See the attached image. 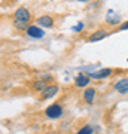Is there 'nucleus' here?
I'll return each instance as SVG.
<instances>
[{"label": "nucleus", "instance_id": "obj_1", "mask_svg": "<svg viewBox=\"0 0 128 134\" xmlns=\"http://www.w3.org/2000/svg\"><path fill=\"white\" fill-rule=\"evenodd\" d=\"M33 19V14L29 8L25 6H19L18 9L14 12V18H12V25L15 30L18 31H25V29L31 24Z\"/></svg>", "mask_w": 128, "mask_h": 134}, {"label": "nucleus", "instance_id": "obj_2", "mask_svg": "<svg viewBox=\"0 0 128 134\" xmlns=\"http://www.w3.org/2000/svg\"><path fill=\"white\" fill-rule=\"evenodd\" d=\"M63 115H64V106L61 103H52L45 109V116L48 119H52V121L60 119Z\"/></svg>", "mask_w": 128, "mask_h": 134}, {"label": "nucleus", "instance_id": "obj_3", "mask_svg": "<svg viewBox=\"0 0 128 134\" xmlns=\"http://www.w3.org/2000/svg\"><path fill=\"white\" fill-rule=\"evenodd\" d=\"M60 92V86L57 83H48L43 91L39 94V100L40 101H45V100H51L54 97H57V94Z\"/></svg>", "mask_w": 128, "mask_h": 134}, {"label": "nucleus", "instance_id": "obj_4", "mask_svg": "<svg viewBox=\"0 0 128 134\" xmlns=\"http://www.w3.org/2000/svg\"><path fill=\"white\" fill-rule=\"evenodd\" d=\"M112 34V31H109L107 29H104V27H101V29H97L95 31H92V33L86 37V42L88 43H95V42H100V40H103V39H106L107 36H110Z\"/></svg>", "mask_w": 128, "mask_h": 134}, {"label": "nucleus", "instance_id": "obj_5", "mask_svg": "<svg viewBox=\"0 0 128 134\" xmlns=\"http://www.w3.org/2000/svg\"><path fill=\"white\" fill-rule=\"evenodd\" d=\"M115 70L113 69H110V67H101V69H98V70H95V72L92 73H88L90 75L91 79H95V81H104V79H107V77L113 76Z\"/></svg>", "mask_w": 128, "mask_h": 134}, {"label": "nucleus", "instance_id": "obj_6", "mask_svg": "<svg viewBox=\"0 0 128 134\" xmlns=\"http://www.w3.org/2000/svg\"><path fill=\"white\" fill-rule=\"evenodd\" d=\"M25 34L29 36L30 39H34V40H37V39H42L45 37V30L37 24H30L27 29H25Z\"/></svg>", "mask_w": 128, "mask_h": 134}, {"label": "nucleus", "instance_id": "obj_7", "mask_svg": "<svg viewBox=\"0 0 128 134\" xmlns=\"http://www.w3.org/2000/svg\"><path fill=\"white\" fill-rule=\"evenodd\" d=\"M36 24L40 25L42 29H54L55 27V19H54L52 15H40V16H37L36 18Z\"/></svg>", "mask_w": 128, "mask_h": 134}, {"label": "nucleus", "instance_id": "obj_8", "mask_svg": "<svg viewBox=\"0 0 128 134\" xmlns=\"http://www.w3.org/2000/svg\"><path fill=\"white\" fill-rule=\"evenodd\" d=\"M82 100L86 104H94L97 100V90L94 86H86L84 90V94H82Z\"/></svg>", "mask_w": 128, "mask_h": 134}, {"label": "nucleus", "instance_id": "obj_9", "mask_svg": "<svg viewBox=\"0 0 128 134\" xmlns=\"http://www.w3.org/2000/svg\"><path fill=\"white\" fill-rule=\"evenodd\" d=\"M113 91L118 94H128V77H121L119 81H116L113 83Z\"/></svg>", "mask_w": 128, "mask_h": 134}, {"label": "nucleus", "instance_id": "obj_10", "mask_svg": "<svg viewBox=\"0 0 128 134\" xmlns=\"http://www.w3.org/2000/svg\"><path fill=\"white\" fill-rule=\"evenodd\" d=\"M91 77L88 73H77L75 76V86L76 88H86L90 85Z\"/></svg>", "mask_w": 128, "mask_h": 134}, {"label": "nucleus", "instance_id": "obj_11", "mask_svg": "<svg viewBox=\"0 0 128 134\" xmlns=\"http://www.w3.org/2000/svg\"><path fill=\"white\" fill-rule=\"evenodd\" d=\"M45 86H46V83L39 77V79H36V81H33L31 83H30V90H31L33 92H39V94H40V92L43 91Z\"/></svg>", "mask_w": 128, "mask_h": 134}, {"label": "nucleus", "instance_id": "obj_12", "mask_svg": "<svg viewBox=\"0 0 128 134\" xmlns=\"http://www.w3.org/2000/svg\"><path fill=\"white\" fill-rule=\"evenodd\" d=\"M92 133H94V128H92V125L86 124V125H84L82 128L77 130L75 134H92Z\"/></svg>", "mask_w": 128, "mask_h": 134}, {"label": "nucleus", "instance_id": "obj_13", "mask_svg": "<svg viewBox=\"0 0 128 134\" xmlns=\"http://www.w3.org/2000/svg\"><path fill=\"white\" fill-rule=\"evenodd\" d=\"M106 24L107 25H119L121 24V16L115 15V16H107L106 18Z\"/></svg>", "mask_w": 128, "mask_h": 134}, {"label": "nucleus", "instance_id": "obj_14", "mask_svg": "<svg viewBox=\"0 0 128 134\" xmlns=\"http://www.w3.org/2000/svg\"><path fill=\"white\" fill-rule=\"evenodd\" d=\"M40 79H42V81L48 85V83H52V82H54V75H51V73H45V75L40 76Z\"/></svg>", "mask_w": 128, "mask_h": 134}, {"label": "nucleus", "instance_id": "obj_15", "mask_svg": "<svg viewBox=\"0 0 128 134\" xmlns=\"http://www.w3.org/2000/svg\"><path fill=\"white\" fill-rule=\"evenodd\" d=\"M84 27H85V24L81 21V23H77L76 25H73V27H71V31H73V33H81L82 30H84Z\"/></svg>", "mask_w": 128, "mask_h": 134}, {"label": "nucleus", "instance_id": "obj_16", "mask_svg": "<svg viewBox=\"0 0 128 134\" xmlns=\"http://www.w3.org/2000/svg\"><path fill=\"white\" fill-rule=\"evenodd\" d=\"M124 30H128V21H124L119 25H116V29L113 30V33L115 31H124Z\"/></svg>", "mask_w": 128, "mask_h": 134}, {"label": "nucleus", "instance_id": "obj_17", "mask_svg": "<svg viewBox=\"0 0 128 134\" xmlns=\"http://www.w3.org/2000/svg\"><path fill=\"white\" fill-rule=\"evenodd\" d=\"M77 2H81V3H90L91 0H77Z\"/></svg>", "mask_w": 128, "mask_h": 134}]
</instances>
